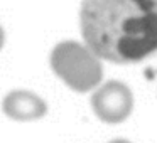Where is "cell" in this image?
Here are the masks:
<instances>
[{
  "instance_id": "6da1fadb",
  "label": "cell",
  "mask_w": 157,
  "mask_h": 143,
  "mask_svg": "<svg viewBox=\"0 0 157 143\" xmlns=\"http://www.w3.org/2000/svg\"><path fill=\"white\" fill-rule=\"evenodd\" d=\"M79 25L98 57L130 64L157 52V0H83Z\"/></svg>"
},
{
  "instance_id": "7a4b0ae2",
  "label": "cell",
  "mask_w": 157,
  "mask_h": 143,
  "mask_svg": "<svg viewBox=\"0 0 157 143\" xmlns=\"http://www.w3.org/2000/svg\"><path fill=\"white\" fill-rule=\"evenodd\" d=\"M51 68L71 89L86 93L95 89L103 78L100 59L88 46L64 41L51 52Z\"/></svg>"
},
{
  "instance_id": "3957f363",
  "label": "cell",
  "mask_w": 157,
  "mask_h": 143,
  "mask_svg": "<svg viewBox=\"0 0 157 143\" xmlns=\"http://www.w3.org/2000/svg\"><path fill=\"white\" fill-rule=\"evenodd\" d=\"M91 108L95 115L105 123H122L133 109L132 91L123 82L108 81L100 86L91 96Z\"/></svg>"
},
{
  "instance_id": "277c9868",
  "label": "cell",
  "mask_w": 157,
  "mask_h": 143,
  "mask_svg": "<svg viewBox=\"0 0 157 143\" xmlns=\"http://www.w3.org/2000/svg\"><path fill=\"white\" fill-rule=\"evenodd\" d=\"M2 109L9 118L15 121H34L48 113V105L34 93L17 89L4 98Z\"/></svg>"
},
{
  "instance_id": "5b68a950",
  "label": "cell",
  "mask_w": 157,
  "mask_h": 143,
  "mask_svg": "<svg viewBox=\"0 0 157 143\" xmlns=\"http://www.w3.org/2000/svg\"><path fill=\"white\" fill-rule=\"evenodd\" d=\"M4 41H5V35H4V29L0 27V49L4 47Z\"/></svg>"
},
{
  "instance_id": "8992f818",
  "label": "cell",
  "mask_w": 157,
  "mask_h": 143,
  "mask_svg": "<svg viewBox=\"0 0 157 143\" xmlns=\"http://www.w3.org/2000/svg\"><path fill=\"white\" fill-rule=\"evenodd\" d=\"M110 143H130L128 140H122V138H117V140H112Z\"/></svg>"
}]
</instances>
